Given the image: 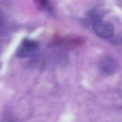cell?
I'll return each mask as SVG.
<instances>
[{
	"label": "cell",
	"mask_w": 122,
	"mask_h": 122,
	"mask_svg": "<svg viewBox=\"0 0 122 122\" xmlns=\"http://www.w3.org/2000/svg\"><path fill=\"white\" fill-rule=\"evenodd\" d=\"M39 49V44L36 41L24 39L16 50V55L19 58H29L34 56Z\"/></svg>",
	"instance_id": "1"
},
{
	"label": "cell",
	"mask_w": 122,
	"mask_h": 122,
	"mask_svg": "<svg viewBox=\"0 0 122 122\" xmlns=\"http://www.w3.org/2000/svg\"><path fill=\"white\" fill-rule=\"evenodd\" d=\"M93 29L95 33L100 38L109 39L114 34V26L110 23L103 20H98L94 23Z\"/></svg>",
	"instance_id": "2"
},
{
	"label": "cell",
	"mask_w": 122,
	"mask_h": 122,
	"mask_svg": "<svg viewBox=\"0 0 122 122\" xmlns=\"http://www.w3.org/2000/svg\"><path fill=\"white\" fill-rule=\"evenodd\" d=\"M100 70L104 73L110 75V74L114 73L115 71V70L117 68V64L116 61L114 59H112L110 57H105L104 59H102V60L100 61Z\"/></svg>",
	"instance_id": "3"
},
{
	"label": "cell",
	"mask_w": 122,
	"mask_h": 122,
	"mask_svg": "<svg viewBox=\"0 0 122 122\" xmlns=\"http://www.w3.org/2000/svg\"><path fill=\"white\" fill-rule=\"evenodd\" d=\"M39 3H40V4L43 6V7H45L46 5H47L48 4V0H39Z\"/></svg>",
	"instance_id": "4"
},
{
	"label": "cell",
	"mask_w": 122,
	"mask_h": 122,
	"mask_svg": "<svg viewBox=\"0 0 122 122\" xmlns=\"http://www.w3.org/2000/svg\"><path fill=\"white\" fill-rule=\"evenodd\" d=\"M3 24H3V20H2V19L0 18V29L3 28Z\"/></svg>",
	"instance_id": "5"
}]
</instances>
